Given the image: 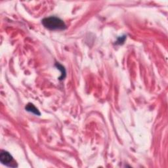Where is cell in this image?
Returning a JSON list of instances; mask_svg holds the SVG:
<instances>
[{
  "label": "cell",
  "mask_w": 168,
  "mask_h": 168,
  "mask_svg": "<svg viewBox=\"0 0 168 168\" xmlns=\"http://www.w3.org/2000/svg\"><path fill=\"white\" fill-rule=\"evenodd\" d=\"M43 26L49 30H63L66 28V24L63 21L55 16H50L42 21Z\"/></svg>",
  "instance_id": "cell-1"
},
{
  "label": "cell",
  "mask_w": 168,
  "mask_h": 168,
  "mask_svg": "<svg viewBox=\"0 0 168 168\" xmlns=\"http://www.w3.org/2000/svg\"><path fill=\"white\" fill-rule=\"evenodd\" d=\"M0 161L6 166L11 167H17V164L14 160L13 158L7 151H1V154H0Z\"/></svg>",
  "instance_id": "cell-2"
},
{
  "label": "cell",
  "mask_w": 168,
  "mask_h": 168,
  "mask_svg": "<svg viewBox=\"0 0 168 168\" xmlns=\"http://www.w3.org/2000/svg\"><path fill=\"white\" fill-rule=\"evenodd\" d=\"M25 109H26V110H27L28 112H30L34 114H36V115L40 116V114H41L40 112H39V110H38V108H36L35 106L32 103H28L27 105H26Z\"/></svg>",
  "instance_id": "cell-3"
},
{
  "label": "cell",
  "mask_w": 168,
  "mask_h": 168,
  "mask_svg": "<svg viewBox=\"0 0 168 168\" xmlns=\"http://www.w3.org/2000/svg\"><path fill=\"white\" fill-rule=\"evenodd\" d=\"M55 66L56 67H57V69H58V70H60V71H61V77H60V80H63L64 78L65 77V76H66V71H65V69H64V68L62 67V66L61 65V64H60L58 62H57L55 64Z\"/></svg>",
  "instance_id": "cell-4"
},
{
  "label": "cell",
  "mask_w": 168,
  "mask_h": 168,
  "mask_svg": "<svg viewBox=\"0 0 168 168\" xmlns=\"http://www.w3.org/2000/svg\"><path fill=\"white\" fill-rule=\"evenodd\" d=\"M125 36H123V37H121L120 38H118V40L117 41V43H119V44H121V43H123L124 41H125Z\"/></svg>",
  "instance_id": "cell-5"
}]
</instances>
